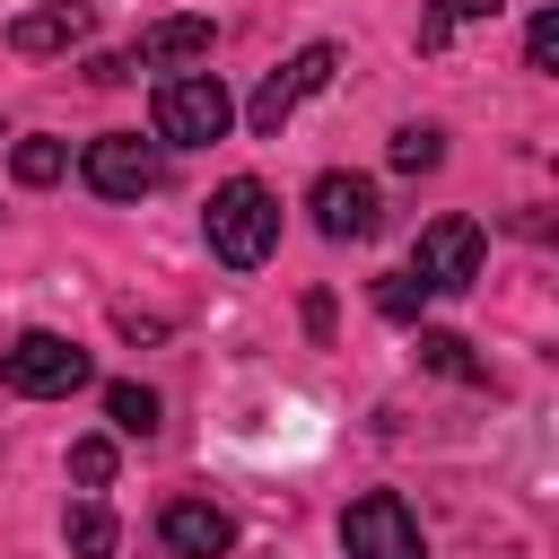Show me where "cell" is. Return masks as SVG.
I'll list each match as a JSON object with an SVG mask.
<instances>
[{
	"label": "cell",
	"instance_id": "obj_1",
	"mask_svg": "<svg viewBox=\"0 0 559 559\" xmlns=\"http://www.w3.org/2000/svg\"><path fill=\"white\" fill-rule=\"evenodd\" d=\"M210 253L227 262V271H253V262H271V245H280V192L262 183V175H227L218 192H210Z\"/></svg>",
	"mask_w": 559,
	"mask_h": 559
},
{
	"label": "cell",
	"instance_id": "obj_2",
	"mask_svg": "<svg viewBox=\"0 0 559 559\" xmlns=\"http://www.w3.org/2000/svg\"><path fill=\"white\" fill-rule=\"evenodd\" d=\"M227 122H236V96H227L210 70H175V79H157V96H148V131H157L166 148L227 140Z\"/></svg>",
	"mask_w": 559,
	"mask_h": 559
},
{
	"label": "cell",
	"instance_id": "obj_3",
	"mask_svg": "<svg viewBox=\"0 0 559 559\" xmlns=\"http://www.w3.org/2000/svg\"><path fill=\"white\" fill-rule=\"evenodd\" d=\"M0 384L26 393V402H61V393L87 384V349L61 341V332H17V341L0 349Z\"/></svg>",
	"mask_w": 559,
	"mask_h": 559
},
{
	"label": "cell",
	"instance_id": "obj_4",
	"mask_svg": "<svg viewBox=\"0 0 559 559\" xmlns=\"http://www.w3.org/2000/svg\"><path fill=\"white\" fill-rule=\"evenodd\" d=\"M79 175H87V192H105V201H140V192L166 183V157H157V140H140V131H105V140H87Z\"/></svg>",
	"mask_w": 559,
	"mask_h": 559
},
{
	"label": "cell",
	"instance_id": "obj_5",
	"mask_svg": "<svg viewBox=\"0 0 559 559\" xmlns=\"http://www.w3.org/2000/svg\"><path fill=\"white\" fill-rule=\"evenodd\" d=\"M341 542H349V559H428V533H419V515L393 489H367L341 515Z\"/></svg>",
	"mask_w": 559,
	"mask_h": 559
},
{
	"label": "cell",
	"instance_id": "obj_6",
	"mask_svg": "<svg viewBox=\"0 0 559 559\" xmlns=\"http://www.w3.org/2000/svg\"><path fill=\"white\" fill-rule=\"evenodd\" d=\"M332 70H341V44H306L297 61H280L262 87H253V105H245V122L262 131V140H280V122L314 96V87H332Z\"/></svg>",
	"mask_w": 559,
	"mask_h": 559
},
{
	"label": "cell",
	"instance_id": "obj_7",
	"mask_svg": "<svg viewBox=\"0 0 559 559\" xmlns=\"http://www.w3.org/2000/svg\"><path fill=\"white\" fill-rule=\"evenodd\" d=\"M480 253H489V236H480L472 218H437V227H419V245H411V280H419V288H472V280H480Z\"/></svg>",
	"mask_w": 559,
	"mask_h": 559
},
{
	"label": "cell",
	"instance_id": "obj_8",
	"mask_svg": "<svg viewBox=\"0 0 559 559\" xmlns=\"http://www.w3.org/2000/svg\"><path fill=\"white\" fill-rule=\"evenodd\" d=\"M306 201H314V227H323L332 245L376 236V183H367V175H341V166H332V175H314Z\"/></svg>",
	"mask_w": 559,
	"mask_h": 559
},
{
	"label": "cell",
	"instance_id": "obj_9",
	"mask_svg": "<svg viewBox=\"0 0 559 559\" xmlns=\"http://www.w3.org/2000/svg\"><path fill=\"white\" fill-rule=\"evenodd\" d=\"M87 26H96V9H87V0H44V9H17V17H9V52L44 61V52L87 44Z\"/></svg>",
	"mask_w": 559,
	"mask_h": 559
},
{
	"label": "cell",
	"instance_id": "obj_10",
	"mask_svg": "<svg viewBox=\"0 0 559 559\" xmlns=\"http://www.w3.org/2000/svg\"><path fill=\"white\" fill-rule=\"evenodd\" d=\"M157 533H166L175 559H227V550H236V524H227V507H210V498H175V507L157 515Z\"/></svg>",
	"mask_w": 559,
	"mask_h": 559
},
{
	"label": "cell",
	"instance_id": "obj_11",
	"mask_svg": "<svg viewBox=\"0 0 559 559\" xmlns=\"http://www.w3.org/2000/svg\"><path fill=\"white\" fill-rule=\"evenodd\" d=\"M210 35H218L210 17H157V26H140V35H131V52H122V61H131V70H140V61H201V52H210Z\"/></svg>",
	"mask_w": 559,
	"mask_h": 559
},
{
	"label": "cell",
	"instance_id": "obj_12",
	"mask_svg": "<svg viewBox=\"0 0 559 559\" xmlns=\"http://www.w3.org/2000/svg\"><path fill=\"white\" fill-rule=\"evenodd\" d=\"M9 166H17V183H61V175H70V148L44 140V131H26V140L9 148Z\"/></svg>",
	"mask_w": 559,
	"mask_h": 559
},
{
	"label": "cell",
	"instance_id": "obj_13",
	"mask_svg": "<svg viewBox=\"0 0 559 559\" xmlns=\"http://www.w3.org/2000/svg\"><path fill=\"white\" fill-rule=\"evenodd\" d=\"M114 542H122L114 515H105L96 498H79V507H70V559H114Z\"/></svg>",
	"mask_w": 559,
	"mask_h": 559
},
{
	"label": "cell",
	"instance_id": "obj_14",
	"mask_svg": "<svg viewBox=\"0 0 559 559\" xmlns=\"http://www.w3.org/2000/svg\"><path fill=\"white\" fill-rule=\"evenodd\" d=\"M105 419H114L122 437H148V428H157V393H148V384H105Z\"/></svg>",
	"mask_w": 559,
	"mask_h": 559
},
{
	"label": "cell",
	"instance_id": "obj_15",
	"mask_svg": "<svg viewBox=\"0 0 559 559\" xmlns=\"http://www.w3.org/2000/svg\"><path fill=\"white\" fill-rule=\"evenodd\" d=\"M437 157H445V131H437V122H402V131H393V166H402V175H428Z\"/></svg>",
	"mask_w": 559,
	"mask_h": 559
},
{
	"label": "cell",
	"instance_id": "obj_16",
	"mask_svg": "<svg viewBox=\"0 0 559 559\" xmlns=\"http://www.w3.org/2000/svg\"><path fill=\"white\" fill-rule=\"evenodd\" d=\"M472 17H498V0H428V17H419V44L437 52L454 26H472Z\"/></svg>",
	"mask_w": 559,
	"mask_h": 559
},
{
	"label": "cell",
	"instance_id": "obj_17",
	"mask_svg": "<svg viewBox=\"0 0 559 559\" xmlns=\"http://www.w3.org/2000/svg\"><path fill=\"white\" fill-rule=\"evenodd\" d=\"M419 358H428L437 376H463V384H480V358H472V341H454V332H419Z\"/></svg>",
	"mask_w": 559,
	"mask_h": 559
},
{
	"label": "cell",
	"instance_id": "obj_18",
	"mask_svg": "<svg viewBox=\"0 0 559 559\" xmlns=\"http://www.w3.org/2000/svg\"><path fill=\"white\" fill-rule=\"evenodd\" d=\"M70 480H79V489H105V480H114V445H105V437H79V445H70Z\"/></svg>",
	"mask_w": 559,
	"mask_h": 559
},
{
	"label": "cell",
	"instance_id": "obj_19",
	"mask_svg": "<svg viewBox=\"0 0 559 559\" xmlns=\"http://www.w3.org/2000/svg\"><path fill=\"white\" fill-rule=\"evenodd\" d=\"M524 70H559V9H542L524 26Z\"/></svg>",
	"mask_w": 559,
	"mask_h": 559
},
{
	"label": "cell",
	"instance_id": "obj_20",
	"mask_svg": "<svg viewBox=\"0 0 559 559\" xmlns=\"http://www.w3.org/2000/svg\"><path fill=\"white\" fill-rule=\"evenodd\" d=\"M419 297H428V288H419V280H411V271H393V280H384V288H376V306H384V314H393V323H411V314H419Z\"/></svg>",
	"mask_w": 559,
	"mask_h": 559
},
{
	"label": "cell",
	"instance_id": "obj_21",
	"mask_svg": "<svg viewBox=\"0 0 559 559\" xmlns=\"http://www.w3.org/2000/svg\"><path fill=\"white\" fill-rule=\"evenodd\" d=\"M0 140H9V131H0Z\"/></svg>",
	"mask_w": 559,
	"mask_h": 559
}]
</instances>
